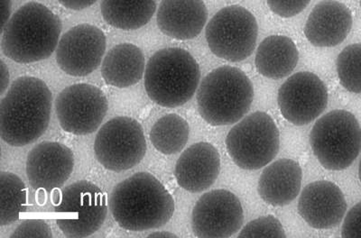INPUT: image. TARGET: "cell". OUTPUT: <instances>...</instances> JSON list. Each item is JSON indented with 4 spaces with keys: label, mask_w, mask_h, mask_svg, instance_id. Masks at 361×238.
<instances>
[{
    "label": "cell",
    "mask_w": 361,
    "mask_h": 238,
    "mask_svg": "<svg viewBox=\"0 0 361 238\" xmlns=\"http://www.w3.org/2000/svg\"><path fill=\"white\" fill-rule=\"evenodd\" d=\"M228 156L240 168L259 170L272 162L280 147L279 128L269 114L254 112L235 125L226 137Z\"/></svg>",
    "instance_id": "8"
},
{
    "label": "cell",
    "mask_w": 361,
    "mask_h": 238,
    "mask_svg": "<svg viewBox=\"0 0 361 238\" xmlns=\"http://www.w3.org/2000/svg\"><path fill=\"white\" fill-rule=\"evenodd\" d=\"M337 74L348 92L361 94V43L345 47L338 54Z\"/></svg>",
    "instance_id": "26"
},
{
    "label": "cell",
    "mask_w": 361,
    "mask_h": 238,
    "mask_svg": "<svg viewBox=\"0 0 361 238\" xmlns=\"http://www.w3.org/2000/svg\"><path fill=\"white\" fill-rule=\"evenodd\" d=\"M298 213L309 226L329 230L343 221L347 202L341 189L334 182L318 181L302 189L298 201Z\"/></svg>",
    "instance_id": "16"
},
{
    "label": "cell",
    "mask_w": 361,
    "mask_h": 238,
    "mask_svg": "<svg viewBox=\"0 0 361 238\" xmlns=\"http://www.w3.org/2000/svg\"><path fill=\"white\" fill-rule=\"evenodd\" d=\"M0 72H1V91H0V93L3 95L8 88L9 78H11L8 67L3 61L0 62Z\"/></svg>",
    "instance_id": "32"
},
{
    "label": "cell",
    "mask_w": 361,
    "mask_h": 238,
    "mask_svg": "<svg viewBox=\"0 0 361 238\" xmlns=\"http://www.w3.org/2000/svg\"><path fill=\"white\" fill-rule=\"evenodd\" d=\"M311 0H267L270 11L283 18L295 17L305 11Z\"/></svg>",
    "instance_id": "29"
},
{
    "label": "cell",
    "mask_w": 361,
    "mask_h": 238,
    "mask_svg": "<svg viewBox=\"0 0 361 238\" xmlns=\"http://www.w3.org/2000/svg\"><path fill=\"white\" fill-rule=\"evenodd\" d=\"M2 28L8 23L11 15V0H2Z\"/></svg>",
    "instance_id": "33"
},
{
    "label": "cell",
    "mask_w": 361,
    "mask_h": 238,
    "mask_svg": "<svg viewBox=\"0 0 361 238\" xmlns=\"http://www.w3.org/2000/svg\"><path fill=\"white\" fill-rule=\"evenodd\" d=\"M353 25V14L347 6L336 0H322L312 9L304 32L312 46L334 47L346 39Z\"/></svg>",
    "instance_id": "18"
},
{
    "label": "cell",
    "mask_w": 361,
    "mask_h": 238,
    "mask_svg": "<svg viewBox=\"0 0 361 238\" xmlns=\"http://www.w3.org/2000/svg\"><path fill=\"white\" fill-rule=\"evenodd\" d=\"M149 136L151 143L158 152L166 156L178 154L188 142L189 124L178 115H166L154 124Z\"/></svg>",
    "instance_id": "24"
},
{
    "label": "cell",
    "mask_w": 361,
    "mask_h": 238,
    "mask_svg": "<svg viewBox=\"0 0 361 238\" xmlns=\"http://www.w3.org/2000/svg\"><path fill=\"white\" fill-rule=\"evenodd\" d=\"M280 112L290 123L310 124L322 115L328 105L326 86L314 73L293 74L280 87L277 95Z\"/></svg>",
    "instance_id": "13"
},
{
    "label": "cell",
    "mask_w": 361,
    "mask_h": 238,
    "mask_svg": "<svg viewBox=\"0 0 361 238\" xmlns=\"http://www.w3.org/2000/svg\"><path fill=\"white\" fill-rule=\"evenodd\" d=\"M53 96L43 80L18 78L0 103V136L11 146H25L44 134L49 125Z\"/></svg>",
    "instance_id": "1"
},
{
    "label": "cell",
    "mask_w": 361,
    "mask_h": 238,
    "mask_svg": "<svg viewBox=\"0 0 361 238\" xmlns=\"http://www.w3.org/2000/svg\"><path fill=\"white\" fill-rule=\"evenodd\" d=\"M197 106L201 117L212 125L238 123L250 111L254 99L252 82L243 70L222 66L200 83Z\"/></svg>",
    "instance_id": "5"
},
{
    "label": "cell",
    "mask_w": 361,
    "mask_h": 238,
    "mask_svg": "<svg viewBox=\"0 0 361 238\" xmlns=\"http://www.w3.org/2000/svg\"><path fill=\"white\" fill-rule=\"evenodd\" d=\"M1 49L18 63L40 62L56 50L62 22L47 6L37 2L22 6L2 28Z\"/></svg>",
    "instance_id": "3"
},
{
    "label": "cell",
    "mask_w": 361,
    "mask_h": 238,
    "mask_svg": "<svg viewBox=\"0 0 361 238\" xmlns=\"http://www.w3.org/2000/svg\"><path fill=\"white\" fill-rule=\"evenodd\" d=\"M74 168L73 151L63 144L45 141L28 154L27 176L31 187L51 192L61 189Z\"/></svg>",
    "instance_id": "15"
},
{
    "label": "cell",
    "mask_w": 361,
    "mask_h": 238,
    "mask_svg": "<svg viewBox=\"0 0 361 238\" xmlns=\"http://www.w3.org/2000/svg\"><path fill=\"white\" fill-rule=\"evenodd\" d=\"M359 177H360V181L361 182V160H360V167H359Z\"/></svg>",
    "instance_id": "35"
},
{
    "label": "cell",
    "mask_w": 361,
    "mask_h": 238,
    "mask_svg": "<svg viewBox=\"0 0 361 238\" xmlns=\"http://www.w3.org/2000/svg\"><path fill=\"white\" fill-rule=\"evenodd\" d=\"M27 192L24 182L8 172L0 175V225L8 226L27 210Z\"/></svg>",
    "instance_id": "25"
},
{
    "label": "cell",
    "mask_w": 361,
    "mask_h": 238,
    "mask_svg": "<svg viewBox=\"0 0 361 238\" xmlns=\"http://www.w3.org/2000/svg\"><path fill=\"white\" fill-rule=\"evenodd\" d=\"M360 8H361V0H360Z\"/></svg>",
    "instance_id": "36"
},
{
    "label": "cell",
    "mask_w": 361,
    "mask_h": 238,
    "mask_svg": "<svg viewBox=\"0 0 361 238\" xmlns=\"http://www.w3.org/2000/svg\"><path fill=\"white\" fill-rule=\"evenodd\" d=\"M102 15L113 27L137 30L145 27L157 11V0H102Z\"/></svg>",
    "instance_id": "23"
},
{
    "label": "cell",
    "mask_w": 361,
    "mask_h": 238,
    "mask_svg": "<svg viewBox=\"0 0 361 238\" xmlns=\"http://www.w3.org/2000/svg\"><path fill=\"white\" fill-rule=\"evenodd\" d=\"M201 70L195 58L180 48H166L150 58L145 70V88L164 108L185 105L197 91Z\"/></svg>",
    "instance_id": "4"
},
{
    "label": "cell",
    "mask_w": 361,
    "mask_h": 238,
    "mask_svg": "<svg viewBox=\"0 0 361 238\" xmlns=\"http://www.w3.org/2000/svg\"><path fill=\"white\" fill-rule=\"evenodd\" d=\"M298 60L299 51L291 38L270 35L257 47L255 65L266 78L280 80L293 73Z\"/></svg>",
    "instance_id": "22"
},
{
    "label": "cell",
    "mask_w": 361,
    "mask_h": 238,
    "mask_svg": "<svg viewBox=\"0 0 361 238\" xmlns=\"http://www.w3.org/2000/svg\"><path fill=\"white\" fill-rule=\"evenodd\" d=\"M108 108V99L104 93L96 86L86 83L67 87L56 101L61 127L76 136H85L98 130Z\"/></svg>",
    "instance_id": "11"
},
{
    "label": "cell",
    "mask_w": 361,
    "mask_h": 238,
    "mask_svg": "<svg viewBox=\"0 0 361 238\" xmlns=\"http://www.w3.org/2000/svg\"><path fill=\"white\" fill-rule=\"evenodd\" d=\"M259 25L252 13L240 6L221 9L209 20L205 37L214 56L238 63L256 49Z\"/></svg>",
    "instance_id": "9"
},
{
    "label": "cell",
    "mask_w": 361,
    "mask_h": 238,
    "mask_svg": "<svg viewBox=\"0 0 361 238\" xmlns=\"http://www.w3.org/2000/svg\"><path fill=\"white\" fill-rule=\"evenodd\" d=\"M146 60L140 47L119 44L106 54L102 64V75L108 85L118 89L130 88L143 78Z\"/></svg>",
    "instance_id": "21"
},
{
    "label": "cell",
    "mask_w": 361,
    "mask_h": 238,
    "mask_svg": "<svg viewBox=\"0 0 361 238\" xmlns=\"http://www.w3.org/2000/svg\"><path fill=\"white\" fill-rule=\"evenodd\" d=\"M147 147L143 127L128 117H116L103 125L94 142L97 160L116 173L137 165L146 156Z\"/></svg>",
    "instance_id": "10"
},
{
    "label": "cell",
    "mask_w": 361,
    "mask_h": 238,
    "mask_svg": "<svg viewBox=\"0 0 361 238\" xmlns=\"http://www.w3.org/2000/svg\"><path fill=\"white\" fill-rule=\"evenodd\" d=\"M316 158L325 169L343 170L353 165L361 151V127L355 115L336 109L319 118L310 133Z\"/></svg>",
    "instance_id": "6"
},
{
    "label": "cell",
    "mask_w": 361,
    "mask_h": 238,
    "mask_svg": "<svg viewBox=\"0 0 361 238\" xmlns=\"http://www.w3.org/2000/svg\"><path fill=\"white\" fill-rule=\"evenodd\" d=\"M244 213L240 199L226 189L202 195L192 213V228L199 238H228L243 227Z\"/></svg>",
    "instance_id": "12"
},
{
    "label": "cell",
    "mask_w": 361,
    "mask_h": 238,
    "mask_svg": "<svg viewBox=\"0 0 361 238\" xmlns=\"http://www.w3.org/2000/svg\"><path fill=\"white\" fill-rule=\"evenodd\" d=\"M207 19V8L202 0H162L157 15L160 31L180 41L197 37Z\"/></svg>",
    "instance_id": "19"
},
{
    "label": "cell",
    "mask_w": 361,
    "mask_h": 238,
    "mask_svg": "<svg viewBox=\"0 0 361 238\" xmlns=\"http://www.w3.org/2000/svg\"><path fill=\"white\" fill-rule=\"evenodd\" d=\"M56 224L64 236L83 238L102 227L108 214L107 198L94 183L79 181L54 195Z\"/></svg>",
    "instance_id": "7"
},
{
    "label": "cell",
    "mask_w": 361,
    "mask_h": 238,
    "mask_svg": "<svg viewBox=\"0 0 361 238\" xmlns=\"http://www.w3.org/2000/svg\"><path fill=\"white\" fill-rule=\"evenodd\" d=\"M147 237H177L176 234L169 232H154L150 234Z\"/></svg>",
    "instance_id": "34"
},
{
    "label": "cell",
    "mask_w": 361,
    "mask_h": 238,
    "mask_svg": "<svg viewBox=\"0 0 361 238\" xmlns=\"http://www.w3.org/2000/svg\"><path fill=\"white\" fill-rule=\"evenodd\" d=\"M220 172L221 156L218 150L212 144L200 142L180 154L175 175L180 188L199 193L212 187Z\"/></svg>",
    "instance_id": "17"
},
{
    "label": "cell",
    "mask_w": 361,
    "mask_h": 238,
    "mask_svg": "<svg viewBox=\"0 0 361 238\" xmlns=\"http://www.w3.org/2000/svg\"><path fill=\"white\" fill-rule=\"evenodd\" d=\"M106 37L95 25L82 24L67 31L56 48V62L68 75L85 77L104 59Z\"/></svg>",
    "instance_id": "14"
},
{
    "label": "cell",
    "mask_w": 361,
    "mask_h": 238,
    "mask_svg": "<svg viewBox=\"0 0 361 238\" xmlns=\"http://www.w3.org/2000/svg\"><path fill=\"white\" fill-rule=\"evenodd\" d=\"M64 8L72 11H82L92 6L98 0H58Z\"/></svg>",
    "instance_id": "31"
},
{
    "label": "cell",
    "mask_w": 361,
    "mask_h": 238,
    "mask_svg": "<svg viewBox=\"0 0 361 238\" xmlns=\"http://www.w3.org/2000/svg\"><path fill=\"white\" fill-rule=\"evenodd\" d=\"M343 237H361V201L351 208L344 218Z\"/></svg>",
    "instance_id": "30"
},
{
    "label": "cell",
    "mask_w": 361,
    "mask_h": 238,
    "mask_svg": "<svg viewBox=\"0 0 361 238\" xmlns=\"http://www.w3.org/2000/svg\"><path fill=\"white\" fill-rule=\"evenodd\" d=\"M53 237L51 230L44 220H25L11 234V238H30Z\"/></svg>",
    "instance_id": "28"
},
{
    "label": "cell",
    "mask_w": 361,
    "mask_h": 238,
    "mask_svg": "<svg viewBox=\"0 0 361 238\" xmlns=\"http://www.w3.org/2000/svg\"><path fill=\"white\" fill-rule=\"evenodd\" d=\"M238 237H279L286 234L281 222L274 215H265L250 221L238 234Z\"/></svg>",
    "instance_id": "27"
},
{
    "label": "cell",
    "mask_w": 361,
    "mask_h": 238,
    "mask_svg": "<svg viewBox=\"0 0 361 238\" xmlns=\"http://www.w3.org/2000/svg\"><path fill=\"white\" fill-rule=\"evenodd\" d=\"M109 208L119 227L141 232L169 223L176 206L172 195L156 177L137 173L113 189Z\"/></svg>",
    "instance_id": "2"
},
{
    "label": "cell",
    "mask_w": 361,
    "mask_h": 238,
    "mask_svg": "<svg viewBox=\"0 0 361 238\" xmlns=\"http://www.w3.org/2000/svg\"><path fill=\"white\" fill-rule=\"evenodd\" d=\"M302 180V172L298 163L291 159H279L263 170L257 192L267 204L283 207L298 198Z\"/></svg>",
    "instance_id": "20"
}]
</instances>
